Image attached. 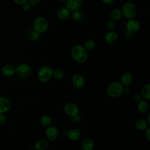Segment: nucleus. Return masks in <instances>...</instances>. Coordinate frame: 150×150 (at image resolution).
<instances>
[{"mask_svg": "<svg viewBox=\"0 0 150 150\" xmlns=\"http://www.w3.org/2000/svg\"><path fill=\"white\" fill-rule=\"evenodd\" d=\"M71 55L73 60L79 63H84L88 59L87 50L81 45L73 46L71 50Z\"/></svg>", "mask_w": 150, "mask_h": 150, "instance_id": "f257e3e1", "label": "nucleus"}, {"mask_svg": "<svg viewBox=\"0 0 150 150\" xmlns=\"http://www.w3.org/2000/svg\"><path fill=\"white\" fill-rule=\"evenodd\" d=\"M124 88V86L120 82L113 81L108 86L107 93L110 97L116 98L123 93Z\"/></svg>", "mask_w": 150, "mask_h": 150, "instance_id": "f03ea898", "label": "nucleus"}, {"mask_svg": "<svg viewBox=\"0 0 150 150\" xmlns=\"http://www.w3.org/2000/svg\"><path fill=\"white\" fill-rule=\"evenodd\" d=\"M49 26L47 19L43 16H38L33 21L34 30L40 34L46 32L49 28Z\"/></svg>", "mask_w": 150, "mask_h": 150, "instance_id": "7ed1b4c3", "label": "nucleus"}, {"mask_svg": "<svg viewBox=\"0 0 150 150\" xmlns=\"http://www.w3.org/2000/svg\"><path fill=\"white\" fill-rule=\"evenodd\" d=\"M122 15L128 19L134 18L137 13V9L135 5L131 2H127L125 3L121 9Z\"/></svg>", "mask_w": 150, "mask_h": 150, "instance_id": "20e7f679", "label": "nucleus"}, {"mask_svg": "<svg viewBox=\"0 0 150 150\" xmlns=\"http://www.w3.org/2000/svg\"><path fill=\"white\" fill-rule=\"evenodd\" d=\"M53 70L49 66H44L42 67L38 74V77L40 81L42 83H47L52 78L53 76Z\"/></svg>", "mask_w": 150, "mask_h": 150, "instance_id": "39448f33", "label": "nucleus"}, {"mask_svg": "<svg viewBox=\"0 0 150 150\" xmlns=\"http://www.w3.org/2000/svg\"><path fill=\"white\" fill-rule=\"evenodd\" d=\"M15 73L20 77L26 78L30 76L32 69L28 64L22 63L15 67Z\"/></svg>", "mask_w": 150, "mask_h": 150, "instance_id": "423d86ee", "label": "nucleus"}, {"mask_svg": "<svg viewBox=\"0 0 150 150\" xmlns=\"http://www.w3.org/2000/svg\"><path fill=\"white\" fill-rule=\"evenodd\" d=\"M64 111L67 115L71 117H76L79 114V108L73 103H67L64 107Z\"/></svg>", "mask_w": 150, "mask_h": 150, "instance_id": "0eeeda50", "label": "nucleus"}, {"mask_svg": "<svg viewBox=\"0 0 150 150\" xmlns=\"http://www.w3.org/2000/svg\"><path fill=\"white\" fill-rule=\"evenodd\" d=\"M66 8L70 12L79 11L83 3V0H66Z\"/></svg>", "mask_w": 150, "mask_h": 150, "instance_id": "6e6552de", "label": "nucleus"}, {"mask_svg": "<svg viewBox=\"0 0 150 150\" xmlns=\"http://www.w3.org/2000/svg\"><path fill=\"white\" fill-rule=\"evenodd\" d=\"M126 28L128 32L133 33L138 32L141 28L140 23L135 19H131L128 21L126 24Z\"/></svg>", "mask_w": 150, "mask_h": 150, "instance_id": "1a4fd4ad", "label": "nucleus"}, {"mask_svg": "<svg viewBox=\"0 0 150 150\" xmlns=\"http://www.w3.org/2000/svg\"><path fill=\"white\" fill-rule=\"evenodd\" d=\"M11 107L10 100L5 96H0V113L4 114L8 112Z\"/></svg>", "mask_w": 150, "mask_h": 150, "instance_id": "9d476101", "label": "nucleus"}, {"mask_svg": "<svg viewBox=\"0 0 150 150\" xmlns=\"http://www.w3.org/2000/svg\"><path fill=\"white\" fill-rule=\"evenodd\" d=\"M45 135L47 138L50 141H54L57 139L59 131L57 128L54 126H49L45 131Z\"/></svg>", "mask_w": 150, "mask_h": 150, "instance_id": "9b49d317", "label": "nucleus"}, {"mask_svg": "<svg viewBox=\"0 0 150 150\" xmlns=\"http://www.w3.org/2000/svg\"><path fill=\"white\" fill-rule=\"evenodd\" d=\"M71 81L73 86L77 88L83 87L85 83V80L83 76L80 74H74L71 79Z\"/></svg>", "mask_w": 150, "mask_h": 150, "instance_id": "f8f14e48", "label": "nucleus"}, {"mask_svg": "<svg viewBox=\"0 0 150 150\" xmlns=\"http://www.w3.org/2000/svg\"><path fill=\"white\" fill-rule=\"evenodd\" d=\"M106 43L110 45L114 44L118 40V35L114 30L107 32L104 37Z\"/></svg>", "mask_w": 150, "mask_h": 150, "instance_id": "ddd939ff", "label": "nucleus"}, {"mask_svg": "<svg viewBox=\"0 0 150 150\" xmlns=\"http://www.w3.org/2000/svg\"><path fill=\"white\" fill-rule=\"evenodd\" d=\"M1 73L5 76H12L15 73V67L12 64H6L2 67Z\"/></svg>", "mask_w": 150, "mask_h": 150, "instance_id": "4468645a", "label": "nucleus"}, {"mask_svg": "<svg viewBox=\"0 0 150 150\" xmlns=\"http://www.w3.org/2000/svg\"><path fill=\"white\" fill-rule=\"evenodd\" d=\"M57 17L60 20H66L70 16V12L66 8H60L56 12Z\"/></svg>", "mask_w": 150, "mask_h": 150, "instance_id": "2eb2a0df", "label": "nucleus"}, {"mask_svg": "<svg viewBox=\"0 0 150 150\" xmlns=\"http://www.w3.org/2000/svg\"><path fill=\"white\" fill-rule=\"evenodd\" d=\"M133 80V76L131 73L129 72L124 73L121 77V83L125 86H129Z\"/></svg>", "mask_w": 150, "mask_h": 150, "instance_id": "dca6fc26", "label": "nucleus"}, {"mask_svg": "<svg viewBox=\"0 0 150 150\" xmlns=\"http://www.w3.org/2000/svg\"><path fill=\"white\" fill-rule=\"evenodd\" d=\"M81 146L83 150H92L94 146V142L91 138H86L82 141Z\"/></svg>", "mask_w": 150, "mask_h": 150, "instance_id": "f3484780", "label": "nucleus"}, {"mask_svg": "<svg viewBox=\"0 0 150 150\" xmlns=\"http://www.w3.org/2000/svg\"><path fill=\"white\" fill-rule=\"evenodd\" d=\"M68 138L72 141H76L81 137V131L77 128H73L67 132Z\"/></svg>", "mask_w": 150, "mask_h": 150, "instance_id": "a211bd4d", "label": "nucleus"}, {"mask_svg": "<svg viewBox=\"0 0 150 150\" xmlns=\"http://www.w3.org/2000/svg\"><path fill=\"white\" fill-rule=\"evenodd\" d=\"M122 12L121 10L119 8H114L113 9L110 13V17L111 19V20L114 21H119L121 17H122Z\"/></svg>", "mask_w": 150, "mask_h": 150, "instance_id": "6ab92c4d", "label": "nucleus"}, {"mask_svg": "<svg viewBox=\"0 0 150 150\" xmlns=\"http://www.w3.org/2000/svg\"><path fill=\"white\" fill-rule=\"evenodd\" d=\"M49 146V143L46 139H40L36 142L35 148L36 150H45Z\"/></svg>", "mask_w": 150, "mask_h": 150, "instance_id": "aec40b11", "label": "nucleus"}, {"mask_svg": "<svg viewBox=\"0 0 150 150\" xmlns=\"http://www.w3.org/2000/svg\"><path fill=\"white\" fill-rule=\"evenodd\" d=\"M137 108L138 111L140 112L144 113L146 112L149 109V103L147 101L145 100H141L138 102L137 105Z\"/></svg>", "mask_w": 150, "mask_h": 150, "instance_id": "412c9836", "label": "nucleus"}, {"mask_svg": "<svg viewBox=\"0 0 150 150\" xmlns=\"http://www.w3.org/2000/svg\"><path fill=\"white\" fill-rule=\"evenodd\" d=\"M141 96L146 100H150V84H146L144 86L141 90Z\"/></svg>", "mask_w": 150, "mask_h": 150, "instance_id": "4be33fe9", "label": "nucleus"}, {"mask_svg": "<svg viewBox=\"0 0 150 150\" xmlns=\"http://www.w3.org/2000/svg\"><path fill=\"white\" fill-rule=\"evenodd\" d=\"M148 123L144 119L140 118L137 120V121L135 122V127L138 130H145L148 127Z\"/></svg>", "mask_w": 150, "mask_h": 150, "instance_id": "5701e85b", "label": "nucleus"}, {"mask_svg": "<svg viewBox=\"0 0 150 150\" xmlns=\"http://www.w3.org/2000/svg\"><path fill=\"white\" fill-rule=\"evenodd\" d=\"M40 124L44 127H49L52 124V120L50 117L47 115H44L41 117L40 120Z\"/></svg>", "mask_w": 150, "mask_h": 150, "instance_id": "b1692460", "label": "nucleus"}, {"mask_svg": "<svg viewBox=\"0 0 150 150\" xmlns=\"http://www.w3.org/2000/svg\"><path fill=\"white\" fill-rule=\"evenodd\" d=\"M96 42L93 39H87L84 43L83 46L87 50H91L95 47Z\"/></svg>", "mask_w": 150, "mask_h": 150, "instance_id": "393cba45", "label": "nucleus"}, {"mask_svg": "<svg viewBox=\"0 0 150 150\" xmlns=\"http://www.w3.org/2000/svg\"><path fill=\"white\" fill-rule=\"evenodd\" d=\"M71 18L76 21H79L81 20L83 18V14L81 12L79 11H76L74 12H73L71 14Z\"/></svg>", "mask_w": 150, "mask_h": 150, "instance_id": "a878e982", "label": "nucleus"}, {"mask_svg": "<svg viewBox=\"0 0 150 150\" xmlns=\"http://www.w3.org/2000/svg\"><path fill=\"white\" fill-rule=\"evenodd\" d=\"M63 76H64V73H63V70L58 69H56L54 71H53L52 76H53V77L55 79L60 80L63 77Z\"/></svg>", "mask_w": 150, "mask_h": 150, "instance_id": "bb28decb", "label": "nucleus"}, {"mask_svg": "<svg viewBox=\"0 0 150 150\" xmlns=\"http://www.w3.org/2000/svg\"><path fill=\"white\" fill-rule=\"evenodd\" d=\"M40 35V34L38 32L33 30L30 32V33L29 35V38L32 41H36L39 39Z\"/></svg>", "mask_w": 150, "mask_h": 150, "instance_id": "cd10ccee", "label": "nucleus"}, {"mask_svg": "<svg viewBox=\"0 0 150 150\" xmlns=\"http://www.w3.org/2000/svg\"><path fill=\"white\" fill-rule=\"evenodd\" d=\"M106 26H107V29L108 30H110V31L114 30L115 29V25L114 23V22H112V21L108 22L107 23V24H106Z\"/></svg>", "mask_w": 150, "mask_h": 150, "instance_id": "c85d7f7f", "label": "nucleus"}, {"mask_svg": "<svg viewBox=\"0 0 150 150\" xmlns=\"http://www.w3.org/2000/svg\"><path fill=\"white\" fill-rule=\"evenodd\" d=\"M22 9L24 11H29L30 9V5L28 2H26L23 3V4H22Z\"/></svg>", "mask_w": 150, "mask_h": 150, "instance_id": "c756f323", "label": "nucleus"}, {"mask_svg": "<svg viewBox=\"0 0 150 150\" xmlns=\"http://www.w3.org/2000/svg\"><path fill=\"white\" fill-rule=\"evenodd\" d=\"M27 2L32 6L37 5L40 2V0H27Z\"/></svg>", "mask_w": 150, "mask_h": 150, "instance_id": "7c9ffc66", "label": "nucleus"}, {"mask_svg": "<svg viewBox=\"0 0 150 150\" xmlns=\"http://www.w3.org/2000/svg\"><path fill=\"white\" fill-rule=\"evenodd\" d=\"M145 138L148 141H150V128H147L146 129L145 132Z\"/></svg>", "mask_w": 150, "mask_h": 150, "instance_id": "2f4dec72", "label": "nucleus"}, {"mask_svg": "<svg viewBox=\"0 0 150 150\" xmlns=\"http://www.w3.org/2000/svg\"><path fill=\"white\" fill-rule=\"evenodd\" d=\"M6 121V117L4 114L0 113V125H3Z\"/></svg>", "mask_w": 150, "mask_h": 150, "instance_id": "473e14b6", "label": "nucleus"}, {"mask_svg": "<svg viewBox=\"0 0 150 150\" xmlns=\"http://www.w3.org/2000/svg\"><path fill=\"white\" fill-rule=\"evenodd\" d=\"M142 96H141L139 94H134V100L135 101H137V102H139V101L141 100V98H142Z\"/></svg>", "mask_w": 150, "mask_h": 150, "instance_id": "72a5a7b5", "label": "nucleus"}, {"mask_svg": "<svg viewBox=\"0 0 150 150\" xmlns=\"http://www.w3.org/2000/svg\"><path fill=\"white\" fill-rule=\"evenodd\" d=\"M101 1L104 3L105 4H107V5H110V4H112L115 0H101Z\"/></svg>", "mask_w": 150, "mask_h": 150, "instance_id": "f704fd0d", "label": "nucleus"}, {"mask_svg": "<svg viewBox=\"0 0 150 150\" xmlns=\"http://www.w3.org/2000/svg\"><path fill=\"white\" fill-rule=\"evenodd\" d=\"M16 4L19 5H22L23 3L27 2V0H13Z\"/></svg>", "mask_w": 150, "mask_h": 150, "instance_id": "c9c22d12", "label": "nucleus"}, {"mask_svg": "<svg viewBox=\"0 0 150 150\" xmlns=\"http://www.w3.org/2000/svg\"><path fill=\"white\" fill-rule=\"evenodd\" d=\"M130 92V88L129 87H125L124 88V91H123V93H125V94H128Z\"/></svg>", "mask_w": 150, "mask_h": 150, "instance_id": "e433bc0d", "label": "nucleus"}, {"mask_svg": "<svg viewBox=\"0 0 150 150\" xmlns=\"http://www.w3.org/2000/svg\"><path fill=\"white\" fill-rule=\"evenodd\" d=\"M149 118H150V115H148V118H147V121H146V122H147V123H148V125H149V124H150V120H149Z\"/></svg>", "mask_w": 150, "mask_h": 150, "instance_id": "4c0bfd02", "label": "nucleus"}, {"mask_svg": "<svg viewBox=\"0 0 150 150\" xmlns=\"http://www.w3.org/2000/svg\"><path fill=\"white\" fill-rule=\"evenodd\" d=\"M59 1H61V2H64V1H66V0H59Z\"/></svg>", "mask_w": 150, "mask_h": 150, "instance_id": "58836bf2", "label": "nucleus"}, {"mask_svg": "<svg viewBox=\"0 0 150 150\" xmlns=\"http://www.w3.org/2000/svg\"><path fill=\"white\" fill-rule=\"evenodd\" d=\"M29 150H36V149H29Z\"/></svg>", "mask_w": 150, "mask_h": 150, "instance_id": "ea45409f", "label": "nucleus"}]
</instances>
